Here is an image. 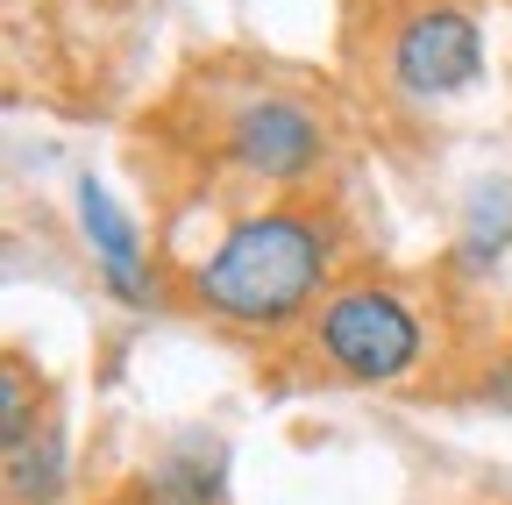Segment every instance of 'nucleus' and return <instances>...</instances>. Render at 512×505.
Masks as SVG:
<instances>
[{
	"instance_id": "6",
	"label": "nucleus",
	"mask_w": 512,
	"mask_h": 505,
	"mask_svg": "<svg viewBox=\"0 0 512 505\" xmlns=\"http://www.w3.org/2000/svg\"><path fill=\"white\" fill-rule=\"evenodd\" d=\"M8 491L22 498V505H57V491H64V434L43 420L29 441H15L8 449Z\"/></svg>"
},
{
	"instance_id": "5",
	"label": "nucleus",
	"mask_w": 512,
	"mask_h": 505,
	"mask_svg": "<svg viewBox=\"0 0 512 505\" xmlns=\"http://www.w3.org/2000/svg\"><path fill=\"white\" fill-rule=\"evenodd\" d=\"M79 221H86V235H93V249H100V271H107L114 299H121V306H157V278L143 271L136 221L114 207V193H107L100 178H79Z\"/></svg>"
},
{
	"instance_id": "4",
	"label": "nucleus",
	"mask_w": 512,
	"mask_h": 505,
	"mask_svg": "<svg viewBox=\"0 0 512 505\" xmlns=\"http://www.w3.org/2000/svg\"><path fill=\"white\" fill-rule=\"evenodd\" d=\"M228 157L256 178H271V185H292L320 164V121L313 107L299 100H249L235 121H228Z\"/></svg>"
},
{
	"instance_id": "1",
	"label": "nucleus",
	"mask_w": 512,
	"mask_h": 505,
	"mask_svg": "<svg viewBox=\"0 0 512 505\" xmlns=\"http://www.w3.org/2000/svg\"><path fill=\"white\" fill-rule=\"evenodd\" d=\"M328 264H335V228L299 207H271L228 228V242L192 278V292L228 328H285L320 299Z\"/></svg>"
},
{
	"instance_id": "2",
	"label": "nucleus",
	"mask_w": 512,
	"mask_h": 505,
	"mask_svg": "<svg viewBox=\"0 0 512 505\" xmlns=\"http://www.w3.org/2000/svg\"><path fill=\"white\" fill-rule=\"evenodd\" d=\"M420 349H427L420 313L384 285H349L320 306V356L356 385H399L420 363Z\"/></svg>"
},
{
	"instance_id": "7",
	"label": "nucleus",
	"mask_w": 512,
	"mask_h": 505,
	"mask_svg": "<svg viewBox=\"0 0 512 505\" xmlns=\"http://www.w3.org/2000/svg\"><path fill=\"white\" fill-rule=\"evenodd\" d=\"M221 491V470L214 463H185V456H164L150 470V505H214Z\"/></svg>"
},
{
	"instance_id": "3",
	"label": "nucleus",
	"mask_w": 512,
	"mask_h": 505,
	"mask_svg": "<svg viewBox=\"0 0 512 505\" xmlns=\"http://www.w3.org/2000/svg\"><path fill=\"white\" fill-rule=\"evenodd\" d=\"M477 72H484V36H477V15L463 8H420L392 36V86L413 100L463 93Z\"/></svg>"
},
{
	"instance_id": "8",
	"label": "nucleus",
	"mask_w": 512,
	"mask_h": 505,
	"mask_svg": "<svg viewBox=\"0 0 512 505\" xmlns=\"http://www.w3.org/2000/svg\"><path fill=\"white\" fill-rule=\"evenodd\" d=\"M0 434H8V449L36 434V406H29V385H22V363L15 356L0 363Z\"/></svg>"
}]
</instances>
